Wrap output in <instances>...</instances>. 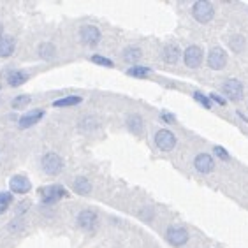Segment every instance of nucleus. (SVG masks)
I'll return each mask as SVG.
<instances>
[{
    "instance_id": "31",
    "label": "nucleus",
    "mask_w": 248,
    "mask_h": 248,
    "mask_svg": "<svg viewBox=\"0 0 248 248\" xmlns=\"http://www.w3.org/2000/svg\"><path fill=\"white\" fill-rule=\"evenodd\" d=\"M162 120H164V122H167V124H174V120H176V118H174L171 113H166V111H164V113H162Z\"/></svg>"
},
{
    "instance_id": "28",
    "label": "nucleus",
    "mask_w": 248,
    "mask_h": 248,
    "mask_svg": "<svg viewBox=\"0 0 248 248\" xmlns=\"http://www.w3.org/2000/svg\"><path fill=\"white\" fill-rule=\"evenodd\" d=\"M194 99H196V102H199L202 108H206V109H210L211 108V100L210 97H206L204 93H201V92H196L194 93Z\"/></svg>"
},
{
    "instance_id": "3",
    "label": "nucleus",
    "mask_w": 248,
    "mask_h": 248,
    "mask_svg": "<svg viewBox=\"0 0 248 248\" xmlns=\"http://www.w3.org/2000/svg\"><path fill=\"white\" fill-rule=\"evenodd\" d=\"M192 16L199 23H210L215 16V7L208 0H197L196 4L192 5Z\"/></svg>"
},
{
    "instance_id": "21",
    "label": "nucleus",
    "mask_w": 248,
    "mask_h": 248,
    "mask_svg": "<svg viewBox=\"0 0 248 248\" xmlns=\"http://www.w3.org/2000/svg\"><path fill=\"white\" fill-rule=\"evenodd\" d=\"M127 74L132 78H139V79H143V78H148L152 74V69L150 67H144V65H130L127 69Z\"/></svg>"
},
{
    "instance_id": "29",
    "label": "nucleus",
    "mask_w": 248,
    "mask_h": 248,
    "mask_svg": "<svg viewBox=\"0 0 248 248\" xmlns=\"http://www.w3.org/2000/svg\"><path fill=\"white\" fill-rule=\"evenodd\" d=\"M213 153H215L218 158H222V160H229L231 158L229 152H227L225 148H222V146H215V148H213Z\"/></svg>"
},
{
    "instance_id": "8",
    "label": "nucleus",
    "mask_w": 248,
    "mask_h": 248,
    "mask_svg": "<svg viewBox=\"0 0 248 248\" xmlns=\"http://www.w3.org/2000/svg\"><path fill=\"white\" fill-rule=\"evenodd\" d=\"M79 39L85 46H97L100 43V30L95 25H85L79 30Z\"/></svg>"
},
{
    "instance_id": "1",
    "label": "nucleus",
    "mask_w": 248,
    "mask_h": 248,
    "mask_svg": "<svg viewBox=\"0 0 248 248\" xmlns=\"http://www.w3.org/2000/svg\"><path fill=\"white\" fill-rule=\"evenodd\" d=\"M39 196H41V202L46 206L55 204L60 199L69 196V192L63 188L62 185H48V186H41L39 188Z\"/></svg>"
},
{
    "instance_id": "25",
    "label": "nucleus",
    "mask_w": 248,
    "mask_h": 248,
    "mask_svg": "<svg viewBox=\"0 0 248 248\" xmlns=\"http://www.w3.org/2000/svg\"><path fill=\"white\" fill-rule=\"evenodd\" d=\"M229 46L236 53H239L241 49L245 48V37H243V35H232V37L229 39Z\"/></svg>"
},
{
    "instance_id": "33",
    "label": "nucleus",
    "mask_w": 248,
    "mask_h": 248,
    "mask_svg": "<svg viewBox=\"0 0 248 248\" xmlns=\"http://www.w3.org/2000/svg\"><path fill=\"white\" fill-rule=\"evenodd\" d=\"M0 35H2V23H0Z\"/></svg>"
},
{
    "instance_id": "24",
    "label": "nucleus",
    "mask_w": 248,
    "mask_h": 248,
    "mask_svg": "<svg viewBox=\"0 0 248 248\" xmlns=\"http://www.w3.org/2000/svg\"><path fill=\"white\" fill-rule=\"evenodd\" d=\"M90 62L95 63V65H100V67H109V69H111V67H115V62H113V60L102 57V55H92Z\"/></svg>"
},
{
    "instance_id": "4",
    "label": "nucleus",
    "mask_w": 248,
    "mask_h": 248,
    "mask_svg": "<svg viewBox=\"0 0 248 248\" xmlns=\"http://www.w3.org/2000/svg\"><path fill=\"white\" fill-rule=\"evenodd\" d=\"M202 58H204V51H202V48L197 46V44H192V46H188V48L183 51V62H185L186 67H190V69L201 67Z\"/></svg>"
},
{
    "instance_id": "23",
    "label": "nucleus",
    "mask_w": 248,
    "mask_h": 248,
    "mask_svg": "<svg viewBox=\"0 0 248 248\" xmlns=\"http://www.w3.org/2000/svg\"><path fill=\"white\" fill-rule=\"evenodd\" d=\"M11 202H13V194L11 192H0V215L7 211Z\"/></svg>"
},
{
    "instance_id": "12",
    "label": "nucleus",
    "mask_w": 248,
    "mask_h": 248,
    "mask_svg": "<svg viewBox=\"0 0 248 248\" xmlns=\"http://www.w3.org/2000/svg\"><path fill=\"white\" fill-rule=\"evenodd\" d=\"M44 115H46V111L44 109H32V111H29V113H25V115L18 120L19 129H29V127H33V125L39 124V122L44 118Z\"/></svg>"
},
{
    "instance_id": "20",
    "label": "nucleus",
    "mask_w": 248,
    "mask_h": 248,
    "mask_svg": "<svg viewBox=\"0 0 248 248\" xmlns=\"http://www.w3.org/2000/svg\"><path fill=\"white\" fill-rule=\"evenodd\" d=\"M83 102V97L79 95H67V97H62V99H57L53 102L55 108H72V106H78Z\"/></svg>"
},
{
    "instance_id": "7",
    "label": "nucleus",
    "mask_w": 248,
    "mask_h": 248,
    "mask_svg": "<svg viewBox=\"0 0 248 248\" xmlns=\"http://www.w3.org/2000/svg\"><path fill=\"white\" fill-rule=\"evenodd\" d=\"M225 65H227V53L222 48H218V46L211 48L210 53H208V67L213 69V71H220Z\"/></svg>"
},
{
    "instance_id": "22",
    "label": "nucleus",
    "mask_w": 248,
    "mask_h": 248,
    "mask_svg": "<svg viewBox=\"0 0 248 248\" xmlns=\"http://www.w3.org/2000/svg\"><path fill=\"white\" fill-rule=\"evenodd\" d=\"M55 53H57V49H55V46H53L51 43H43L37 48V55L43 58V60H51V58L55 57Z\"/></svg>"
},
{
    "instance_id": "30",
    "label": "nucleus",
    "mask_w": 248,
    "mask_h": 248,
    "mask_svg": "<svg viewBox=\"0 0 248 248\" xmlns=\"http://www.w3.org/2000/svg\"><path fill=\"white\" fill-rule=\"evenodd\" d=\"M210 100H213V102H217L218 106H225L227 104V100L224 99V97H220L218 93H211L210 95Z\"/></svg>"
},
{
    "instance_id": "26",
    "label": "nucleus",
    "mask_w": 248,
    "mask_h": 248,
    "mask_svg": "<svg viewBox=\"0 0 248 248\" xmlns=\"http://www.w3.org/2000/svg\"><path fill=\"white\" fill-rule=\"evenodd\" d=\"M79 127L85 130H92V129H95V127H99V122H97L93 116H86V118H83L81 122H79Z\"/></svg>"
},
{
    "instance_id": "17",
    "label": "nucleus",
    "mask_w": 248,
    "mask_h": 248,
    "mask_svg": "<svg viewBox=\"0 0 248 248\" xmlns=\"http://www.w3.org/2000/svg\"><path fill=\"white\" fill-rule=\"evenodd\" d=\"M72 188H74V192L79 194V196H86V194L92 192V183L88 182L86 178L78 176L76 180H74V183H72Z\"/></svg>"
},
{
    "instance_id": "9",
    "label": "nucleus",
    "mask_w": 248,
    "mask_h": 248,
    "mask_svg": "<svg viewBox=\"0 0 248 248\" xmlns=\"http://www.w3.org/2000/svg\"><path fill=\"white\" fill-rule=\"evenodd\" d=\"M76 222L81 229L92 231V229H95L97 224H99V215H97L93 210H83V211H79Z\"/></svg>"
},
{
    "instance_id": "19",
    "label": "nucleus",
    "mask_w": 248,
    "mask_h": 248,
    "mask_svg": "<svg viewBox=\"0 0 248 248\" xmlns=\"http://www.w3.org/2000/svg\"><path fill=\"white\" fill-rule=\"evenodd\" d=\"M143 58V51H141V48L139 46H127V48L124 49V60L125 62H139Z\"/></svg>"
},
{
    "instance_id": "10",
    "label": "nucleus",
    "mask_w": 248,
    "mask_h": 248,
    "mask_svg": "<svg viewBox=\"0 0 248 248\" xmlns=\"http://www.w3.org/2000/svg\"><path fill=\"white\" fill-rule=\"evenodd\" d=\"M222 92L224 95L231 100H239L243 97V83L238 81V79H227V81L222 85Z\"/></svg>"
},
{
    "instance_id": "32",
    "label": "nucleus",
    "mask_w": 248,
    "mask_h": 248,
    "mask_svg": "<svg viewBox=\"0 0 248 248\" xmlns=\"http://www.w3.org/2000/svg\"><path fill=\"white\" fill-rule=\"evenodd\" d=\"M29 206H30V202H27V201H23L21 204L18 206V213H23L25 210H29Z\"/></svg>"
},
{
    "instance_id": "14",
    "label": "nucleus",
    "mask_w": 248,
    "mask_h": 248,
    "mask_svg": "<svg viewBox=\"0 0 248 248\" xmlns=\"http://www.w3.org/2000/svg\"><path fill=\"white\" fill-rule=\"evenodd\" d=\"M182 57V49L178 46L176 43H169L164 46V51H162V58L166 63H176Z\"/></svg>"
},
{
    "instance_id": "15",
    "label": "nucleus",
    "mask_w": 248,
    "mask_h": 248,
    "mask_svg": "<svg viewBox=\"0 0 248 248\" xmlns=\"http://www.w3.org/2000/svg\"><path fill=\"white\" fill-rule=\"evenodd\" d=\"M16 49L15 39L11 35H0V58H7L11 57Z\"/></svg>"
},
{
    "instance_id": "18",
    "label": "nucleus",
    "mask_w": 248,
    "mask_h": 248,
    "mask_svg": "<svg viewBox=\"0 0 248 248\" xmlns=\"http://www.w3.org/2000/svg\"><path fill=\"white\" fill-rule=\"evenodd\" d=\"M127 127H129V130L132 134H141V132H143L144 122H143V118H141V115H138V113L130 115L129 118H127Z\"/></svg>"
},
{
    "instance_id": "11",
    "label": "nucleus",
    "mask_w": 248,
    "mask_h": 248,
    "mask_svg": "<svg viewBox=\"0 0 248 248\" xmlns=\"http://www.w3.org/2000/svg\"><path fill=\"white\" fill-rule=\"evenodd\" d=\"M9 188H11V194H19V196H23V194H29L32 185H30L29 178L21 176V174H16L9 180Z\"/></svg>"
},
{
    "instance_id": "6",
    "label": "nucleus",
    "mask_w": 248,
    "mask_h": 248,
    "mask_svg": "<svg viewBox=\"0 0 248 248\" xmlns=\"http://www.w3.org/2000/svg\"><path fill=\"white\" fill-rule=\"evenodd\" d=\"M166 238L174 247H183L188 241V231L185 227H182V225H171L166 231Z\"/></svg>"
},
{
    "instance_id": "27",
    "label": "nucleus",
    "mask_w": 248,
    "mask_h": 248,
    "mask_svg": "<svg viewBox=\"0 0 248 248\" xmlns=\"http://www.w3.org/2000/svg\"><path fill=\"white\" fill-rule=\"evenodd\" d=\"M30 102V97L29 95H18L13 99V102H11V106L15 108V109H21V108H25V106H29Z\"/></svg>"
},
{
    "instance_id": "16",
    "label": "nucleus",
    "mask_w": 248,
    "mask_h": 248,
    "mask_svg": "<svg viewBox=\"0 0 248 248\" xmlns=\"http://www.w3.org/2000/svg\"><path fill=\"white\" fill-rule=\"evenodd\" d=\"M5 79H7V85L9 86H21L27 79H29V74L25 71H19V69H16V71H11L7 76H5Z\"/></svg>"
},
{
    "instance_id": "2",
    "label": "nucleus",
    "mask_w": 248,
    "mask_h": 248,
    "mask_svg": "<svg viewBox=\"0 0 248 248\" xmlns=\"http://www.w3.org/2000/svg\"><path fill=\"white\" fill-rule=\"evenodd\" d=\"M41 166H43V171L46 172L48 176H58V174L63 171V158L60 157L58 153L48 152L43 155Z\"/></svg>"
},
{
    "instance_id": "13",
    "label": "nucleus",
    "mask_w": 248,
    "mask_h": 248,
    "mask_svg": "<svg viewBox=\"0 0 248 248\" xmlns=\"http://www.w3.org/2000/svg\"><path fill=\"white\" fill-rule=\"evenodd\" d=\"M194 167L199 172H202V174H208V172H211L215 169V160H213V157H211L210 153H199L194 158Z\"/></svg>"
},
{
    "instance_id": "5",
    "label": "nucleus",
    "mask_w": 248,
    "mask_h": 248,
    "mask_svg": "<svg viewBox=\"0 0 248 248\" xmlns=\"http://www.w3.org/2000/svg\"><path fill=\"white\" fill-rule=\"evenodd\" d=\"M176 143H178V139L171 130L160 129L155 134V144H157V148L162 150V152H171V150H174Z\"/></svg>"
}]
</instances>
